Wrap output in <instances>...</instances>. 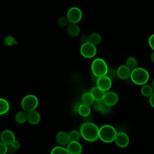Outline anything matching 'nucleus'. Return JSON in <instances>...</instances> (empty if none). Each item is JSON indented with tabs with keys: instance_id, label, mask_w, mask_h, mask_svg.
<instances>
[{
	"instance_id": "f257e3e1",
	"label": "nucleus",
	"mask_w": 154,
	"mask_h": 154,
	"mask_svg": "<svg viewBox=\"0 0 154 154\" xmlns=\"http://www.w3.org/2000/svg\"><path fill=\"white\" fill-rule=\"evenodd\" d=\"M79 132L84 140L88 142H94L99 139V128L94 123L87 122L81 125Z\"/></svg>"
},
{
	"instance_id": "f03ea898",
	"label": "nucleus",
	"mask_w": 154,
	"mask_h": 154,
	"mask_svg": "<svg viewBox=\"0 0 154 154\" xmlns=\"http://www.w3.org/2000/svg\"><path fill=\"white\" fill-rule=\"evenodd\" d=\"M150 78L148 71L143 67H137L131 71L130 79L132 83L137 85L146 84Z\"/></svg>"
},
{
	"instance_id": "7ed1b4c3",
	"label": "nucleus",
	"mask_w": 154,
	"mask_h": 154,
	"mask_svg": "<svg viewBox=\"0 0 154 154\" xmlns=\"http://www.w3.org/2000/svg\"><path fill=\"white\" fill-rule=\"evenodd\" d=\"M117 132L116 128L108 124L103 125L99 128V138L103 142L110 143L114 141Z\"/></svg>"
},
{
	"instance_id": "20e7f679",
	"label": "nucleus",
	"mask_w": 154,
	"mask_h": 154,
	"mask_svg": "<svg viewBox=\"0 0 154 154\" xmlns=\"http://www.w3.org/2000/svg\"><path fill=\"white\" fill-rule=\"evenodd\" d=\"M108 69L106 61L100 58L94 59L91 64V70L93 74L98 77L105 76Z\"/></svg>"
},
{
	"instance_id": "39448f33",
	"label": "nucleus",
	"mask_w": 154,
	"mask_h": 154,
	"mask_svg": "<svg viewBox=\"0 0 154 154\" xmlns=\"http://www.w3.org/2000/svg\"><path fill=\"white\" fill-rule=\"evenodd\" d=\"M38 105V99L34 94H27L21 100V107L22 109L29 112L36 109Z\"/></svg>"
},
{
	"instance_id": "423d86ee",
	"label": "nucleus",
	"mask_w": 154,
	"mask_h": 154,
	"mask_svg": "<svg viewBox=\"0 0 154 154\" xmlns=\"http://www.w3.org/2000/svg\"><path fill=\"white\" fill-rule=\"evenodd\" d=\"M79 51L83 57L85 58H92L97 54V48L96 46L88 42L81 45Z\"/></svg>"
},
{
	"instance_id": "0eeeda50",
	"label": "nucleus",
	"mask_w": 154,
	"mask_h": 154,
	"mask_svg": "<svg viewBox=\"0 0 154 154\" xmlns=\"http://www.w3.org/2000/svg\"><path fill=\"white\" fill-rule=\"evenodd\" d=\"M66 17L71 23H79L82 17V11L76 7H73L69 9L67 12Z\"/></svg>"
},
{
	"instance_id": "6e6552de",
	"label": "nucleus",
	"mask_w": 154,
	"mask_h": 154,
	"mask_svg": "<svg viewBox=\"0 0 154 154\" xmlns=\"http://www.w3.org/2000/svg\"><path fill=\"white\" fill-rule=\"evenodd\" d=\"M0 140L1 142L8 146L11 144L16 140V137L11 130L7 129L1 132L0 134Z\"/></svg>"
},
{
	"instance_id": "1a4fd4ad",
	"label": "nucleus",
	"mask_w": 154,
	"mask_h": 154,
	"mask_svg": "<svg viewBox=\"0 0 154 154\" xmlns=\"http://www.w3.org/2000/svg\"><path fill=\"white\" fill-rule=\"evenodd\" d=\"M102 100L106 105L112 107L117 103L119 101V96L114 91H108L105 92Z\"/></svg>"
},
{
	"instance_id": "9d476101",
	"label": "nucleus",
	"mask_w": 154,
	"mask_h": 154,
	"mask_svg": "<svg viewBox=\"0 0 154 154\" xmlns=\"http://www.w3.org/2000/svg\"><path fill=\"white\" fill-rule=\"evenodd\" d=\"M130 139L128 135L124 132H117L114 142L116 145L121 148L126 147L129 144Z\"/></svg>"
},
{
	"instance_id": "9b49d317",
	"label": "nucleus",
	"mask_w": 154,
	"mask_h": 154,
	"mask_svg": "<svg viewBox=\"0 0 154 154\" xmlns=\"http://www.w3.org/2000/svg\"><path fill=\"white\" fill-rule=\"evenodd\" d=\"M96 86L105 92L108 91L112 87V80L106 75L100 76L97 80Z\"/></svg>"
},
{
	"instance_id": "f8f14e48",
	"label": "nucleus",
	"mask_w": 154,
	"mask_h": 154,
	"mask_svg": "<svg viewBox=\"0 0 154 154\" xmlns=\"http://www.w3.org/2000/svg\"><path fill=\"white\" fill-rule=\"evenodd\" d=\"M116 71L117 77L120 79L128 80L130 79L132 70L129 69L125 64L119 66L116 69Z\"/></svg>"
},
{
	"instance_id": "ddd939ff",
	"label": "nucleus",
	"mask_w": 154,
	"mask_h": 154,
	"mask_svg": "<svg viewBox=\"0 0 154 154\" xmlns=\"http://www.w3.org/2000/svg\"><path fill=\"white\" fill-rule=\"evenodd\" d=\"M55 140L59 146H66L70 142L69 134L64 131H60L55 135Z\"/></svg>"
},
{
	"instance_id": "4468645a",
	"label": "nucleus",
	"mask_w": 154,
	"mask_h": 154,
	"mask_svg": "<svg viewBox=\"0 0 154 154\" xmlns=\"http://www.w3.org/2000/svg\"><path fill=\"white\" fill-rule=\"evenodd\" d=\"M69 154H81L82 146L79 141H70L66 146Z\"/></svg>"
},
{
	"instance_id": "2eb2a0df",
	"label": "nucleus",
	"mask_w": 154,
	"mask_h": 154,
	"mask_svg": "<svg viewBox=\"0 0 154 154\" xmlns=\"http://www.w3.org/2000/svg\"><path fill=\"white\" fill-rule=\"evenodd\" d=\"M41 116L36 110L27 112V122L31 125H36L40 123Z\"/></svg>"
},
{
	"instance_id": "dca6fc26",
	"label": "nucleus",
	"mask_w": 154,
	"mask_h": 154,
	"mask_svg": "<svg viewBox=\"0 0 154 154\" xmlns=\"http://www.w3.org/2000/svg\"><path fill=\"white\" fill-rule=\"evenodd\" d=\"M90 92L93 96L94 100H102L105 95V92L99 88L97 86L93 87Z\"/></svg>"
},
{
	"instance_id": "f3484780",
	"label": "nucleus",
	"mask_w": 154,
	"mask_h": 154,
	"mask_svg": "<svg viewBox=\"0 0 154 154\" xmlns=\"http://www.w3.org/2000/svg\"><path fill=\"white\" fill-rule=\"evenodd\" d=\"M67 31L69 35L72 37H76L80 33V28L78 23H70L67 27Z\"/></svg>"
},
{
	"instance_id": "a211bd4d",
	"label": "nucleus",
	"mask_w": 154,
	"mask_h": 154,
	"mask_svg": "<svg viewBox=\"0 0 154 154\" xmlns=\"http://www.w3.org/2000/svg\"><path fill=\"white\" fill-rule=\"evenodd\" d=\"M77 112L81 116L83 117H87L90 116V113H91V108L90 106L86 105L85 104L83 103H80L78 110H77Z\"/></svg>"
},
{
	"instance_id": "6ab92c4d",
	"label": "nucleus",
	"mask_w": 154,
	"mask_h": 154,
	"mask_svg": "<svg viewBox=\"0 0 154 154\" xmlns=\"http://www.w3.org/2000/svg\"><path fill=\"white\" fill-rule=\"evenodd\" d=\"M82 103L88 106H92L94 102V99L90 91L84 92L81 96Z\"/></svg>"
},
{
	"instance_id": "aec40b11",
	"label": "nucleus",
	"mask_w": 154,
	"mask_h": 154,
	"mask_svg": "<svg viewBox=\"0 0 154 154\" xmlns=\"http://www.w3.org/2000/svg\"><path fill=\"white\" fill-rule=\"evenodd\" d=\"M15 121L19 124H23L27 122V112L22 111H18L14 117Z\"/></svg>"
},
{
	"instance_id": "412c9836",
	"label": "nucleus",
	"mask_w": 154,
	"mask_h": 154,
	"mask_svg": "<svg viewBox=\"0 0 154 154\" xmlns=\"http://www.w3.org/2000/svg\"><path fill=\"white\" fill-rule=\"evenodd\" d=\"M10 109V104L8 102L4 99L0 97V116L5 114Z\"/></svg>"
},
{
	"instance_id": "4be33fe9",
	"label": "nucleus",
	"mask_w": 154,
	"mask_h": 154,
	"mask_svg": "<svg viewBox=\"0 0 154 154\" xmlns=\"http://www.w3.org/2000/svg\"><path fill=\"white\" fill-rule=\"evenodd\" d=\"M102 41V37L100 34L97 32H93L89 35V42L96 46L99 45Z\"/></svg>"
},
{
	"instance_id": "5701e85b",
	"label": "nucleus",
	"mask_w": 154,
	"mask_h": 154,
	"mask_svg": "<svg viewBox=\"0 0 154 154\" xmlns=\"http://www.w3.org/2000/svg\"><path fill=\"white\" fill-rule=\"evenodd\" d=\"M125 65L131 70H132L138 67V61L135 57H129L126 59Z\"/></svg>"
},
{
	"instance_id": "b1692460",
	"label": "nucleus",
	"mask_w": 154,
	"mask_h": 154,
	"mask_svg": "<svg viewBox=\"0 0 154 154\" xmlns=\"http://www.w3.org/2000/svg\"><path fill=\"white\" fill-rule=\"evenodd\" d=\"M154 92L151 85L149 84H144L142 85V87L141 88V93L142 95L144 97H150L152 93Z\"/></svg>"
},
{
	"instance_id": "393cba45",
	"label": "nucleus",
	"mask_w": 154,
	"mask_h": 154,
	"mask_svg": "<svg viewBox=\"0 0 154 154\" xmlns=\"http://www.w3.org/2000/svg\"><path fill=\"white\" fill-rule=\"evenodd\" d=\"M50 154H69V153L64 146H57L51 149Z\"/></svg>"
},
{
	"instance_id": "a878e982",
	"label": "nucleus",
	"mask_w": 154,
	"mask_h": 154,
	"mask_svg": "<svg viewBox=\"0 0 154 154\" xmlns=\"http://www.w3.org/2000/svg\"><path fill=\"white\" fill-rule=\"evenodd\" d=\"M69 137L70 141H79L81 134L79 131L77 130H72L69 133Z\"/></svg>"
},
{
	"instance_id": "bb28decb",
	"label": "nucleus",
	"mask_w": 154,
	"mask_h": 154,
	"mask_svg": "<svg viewBox=\"0 0 154 154\" xmlns=\"http://www.w3.org/2000/svg\"><path fill=\"white\" fill-rule=\"evenodd\" d=\"M105 105L103 100H94V103L92 105V107L93 109L97 112H100Z\"/></svg>"
},
{
	"instance_id": "cd10ccee",
	"label": "nucleus",
	"mask_w": 154,
	"mask_h": 154,
	"mask_svg": "<svg viewBox=\"0 0 154 154\" xmlns=\"http://www.w3.org/2000/svg\"><path fill=\"white\" fill-rule=\"evenodd\" d=\"M105 75L107 77H108L109 79H111V80H113L116 77H117V71H116V69H114L113 68L108 69V71L106 72V74Z\"/></svg>"
},
{
	"instance_id": "c85d7f7f",
	"label": "nucleus",
	"mask_w": 154,
	"mask_h": 154,
	"mask_svg": "<svg viewBox=\"0 0 154 154\" xmlns=\"http://www.w3.org/2000/svg\"><path fill=\"white\" fill-rule=\"evenodd\" d=\"M58 24L60 26L64 27L68 25V23L69 22L66 16H61L58 19Z\"/></svg>"
},
{
	"instance_id": "c756f323",
	"label": "nucleus",
	"mask_w": 154,
	"mask_h": 154,
	"mask_svg": "<svg viewBox=\"0 0 154 154\" xmlns=\"http://www.w3.org/2000/svg\"><path fill=\"white\" fill-rule=\"evenodd\" d=\"M8 153V147L6 144L0 142V154H7Z\"/></svg>"
},
{
	"instance_id": "7c9ffc66",
	"label": "nucleus",
	"mask_w": 154,
	"mask_h": 154,
	"mask_svg": "<svg viewBox=\"0 0 154 154\" xmlns=\"http://www.w3.org/2000/svg\"><path fill=\"white\" fill-rule=\"evenodd\" d=\"M111 107L109 106H107L105 104L103 108H102V109L100 111V112L102 114L107 115V114H109L111 112Z\"/></svg>"
},
{
	"instance_id": "2f4dec72",
	"label": "nucleus",
	"mask_w": 154,
	"mask_h": 154,
	"mask_svg": "<svg viewBox=\"0 0 154 154\" xmlns=\"http://www.w3.org/2000/svg\"><path fill=\"white\" fill-rule=\"evenodd\" d=\"M148 44L149 47L154 51V34L150 35L148 39Z\"/></svg>"
},
{
	"instance_id": "473e14b6",
	"label": "nucleus",
	"mask_w": 154,
	"mask_h": 154,
	"mask_svg": "<svg viewBox=\"0 0 154 154\" xmlns=\"http://www.w3.org/2000/svg\"><path fill=\"white\" fill-rule=\"evenodd\" d=\"M79 40L81 42V43L82 44H85L87 43L88 42H89V35H82L80 38H79Z\"/></svg>"
},
{
	"instance_id": "72a5a7b5",
	"label": "nucleus",
	"mask_w": 154,
	"mask_h": 154,
	"mask_svg": "<svg viewBox=\"0 0 154 154\" xmlns=\"http://www.w3.org/2000/svg\"><path fill=\"white\" fill-rule=\"evenodd\" d=\"M11 145L12 147H13L15 150H17L20 148V142H19L18 140H16Z\"/></svg>"
},
{
	"instance_id": "f704fd0d",
	"label": "nucleus",
	"mask_w": 154,
	"mask_h": 154,
	"mask_svg": "<svg viewBox=\"0 0 154 154\" xmlns=\"http://www.w3.org/2000/svg\"><path fill=\"white\" fill-rule=\"evenodd\" d=\"M149 104L150 105V106L153 108H154V92L152 93V94L149 97Z\"/></svg>"
},
{
	"instance_id": "c9c22d12",
	"label": "nucleus",
	"mask_w": 154,
	"mask_h": 154,
	"mask_svg": "<svg viewBox=\"0 0 154 154\" xmlns=\"http://www.w3.org/2000/svg\"><path fill=\"white\" fill-rule=\"evenodd\" d=\"M99 78V77H98V76H96V75H94L93 74L92 76H91V81H92L93 83L96 84L97 82V80H98Z\"/></svg>"
},
{
	"instance_id": "e433bc0d",
	"label": "nucleus",
	"mask_w": 154,
	"mask_h": 154,
	"mask_svg": "<svg viewBox=\"0 0 154 154\" xmlns=\"http://www.w3.org/2000/svg\"><path fill=\"white\" fill-rule=\"evenodd\" d=\"M150 60L152 63H154V51H153L152 52V54H150Z\"/></svg>"
},
{
	"instance_id": "4c0bfd02",
	"label": "nucleus",
	"mask_w": 154,
	"mask_h": 154,
	"mask_svg": "<svg viewBox=\"0 0 154 154\" xmlns=\"http://www.w3.org/2000/svg\"><path fill=\"white\" fill-rule=\"evenodd\" d=\"M151 86H152V88H153V91H154V79H153L152 80V81Z\"/></svg>"
}]
</instances>
